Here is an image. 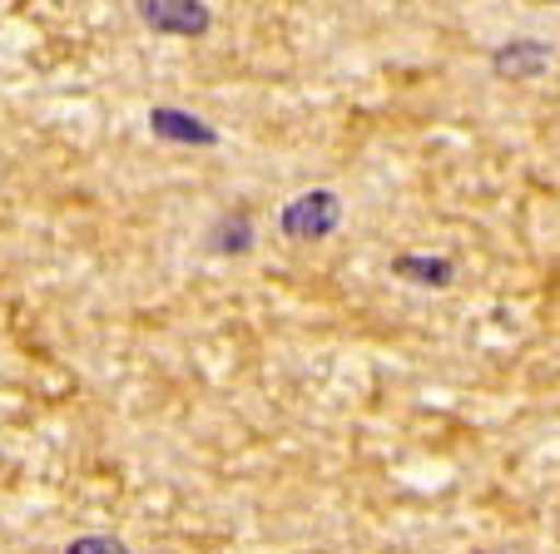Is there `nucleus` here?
<instances>
[{
    "label": "nucleus",
    "instance_id": "f257e3e1",
    "mask_svg": "<svg viewBox=\"0 0 560 554\" xmlns=\"http://www.w3.org/2000/svg\"><path fill=\"white\" fill-rule=\"evenodd\" d=\"M342 228V199L332 189H303L278 209V233L288 243H323Z\"/></svg>",
    "mask_w": 560,
    "mask_h": 554
},
{
    "label": "nucleus",
    "instance_id": "f03ea898",
    "mask_svg": "<svg viewBox=\"0 0 560 554\" xmlns=\"http://www.w3.org/2000/svg\"><path fill=\"white\" fill-rule=\"evenodd\" d=\"M135 15L144 21V31L170 40H203L213 31L209 0H135Z\"/></svg>",
    "mask_w": 560,
    "mask_h": 554
},
{
    "label": "nucleus",
    "instance_id": "7ed1b4c3",
    "mask_svg": "<svg viewBox=\"0 0 560 554\" xmlns=\"http://www.w3.org/2000/svg\"><path fill=\"white\" fill-rule=\"evenodd\" d=\"M149 134L164 139V144H179V149H219L223 134L209 125V119L189 115L179 105H154L149 109Z\"/></svg>",
    "mask_w": 560,
    "mask_h": 554
},
{
    "label": "nucleus",
    "instance_id": "20e7f679",
    "mask_svg": "<svg viewBox=\"0 0 560 554\" xmlns=\"http://www.w3.org/2000/svg\"><path fill=\"white\" fill-rule=\"evenodd\" d=\"M550 60H556V50H550L546 40L516 35V40L491 50V74H497V80H511V84H526V80H540V74L550 70Z\"/></svg>",
    "mask_w": 560,
    "mask_h": 554
},
{
    "label": "nucleus",
    "instance_id": "39448f33",
    "mask_svg": "<svg viewBox=\"0 0 560 554\" xmlns=\"http://www.w3.org/2000/svg\"><path fill=\"white\" fill-rule=\"evenodd\" d=\"M392 278H402V283H412V287H432V293H442V287L456 283V262L442 258V252H397V258H392Z\"/></svg>",
    "mask_w": 560,
    "mask_h": 554
},
{
    "label": "nucleus",
    "instance_id": "423d86ee",
    "mask_svg": "<svg viewBox=\"0 0 560 554\" xmlns=\"http://www.w3.org/2000/svg\"><path fill=\"white\" fill-rule=\"evenodd\" d=\"M254 248H258V228H254V213L248 209L223 213L209 228V252H219V258H248Z\"/></svg>",
    "mask_w": 560,
    "mask_h": 554
},
{
    "label": "nucleus",
    "instance_id": "0eeeda50",
    "mask_svg": "<svg viewBox=\"0 0 560 554\" xmlns=\"http://www.w3.org/2000/svg\"><path fill=\"white\" fill-rule=\"evenodd\" d=\"M65 554H135L119 534H74L70 544H65Z\"/></svg>",
    "mask_w": 560,
    "mask_h": 554
},
{
    "label": "nucleus",
    "instance_id": "6e6552de",
    "mask_svg": "<svg viewBox=\"0 0 560 554\" xmlns=\"http://www.w3.org/2000/svg\"><path fill=\"white\" fill-rule=\"evenodd\" d=\"M159 554H170V550H159Z\"/></svg>",
    "mask_w": 560,
    "mask_h": 554
},
{
    "label": "nucleus",
    "instance_id": "1a4fd4ad",
    "mask_svg": "<svg viewBox=\"0 0 560 554\" xmlns=\"http://www.w3.org/2000/svg\"><path fill=\"white\" fill-rule=\"evenodd\" d=\"M556 5H560V0H556Z\"/></svg>",
    "mask_w": 560,
    "mask_h": 554
}]
</instances>
